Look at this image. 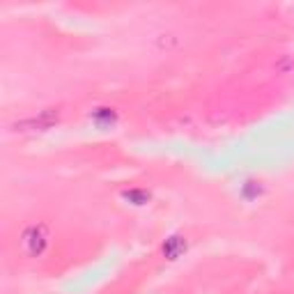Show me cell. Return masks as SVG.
<instances>
[{
  "mask_svg": "<svg viewBox=\"0 0 294 294\" xmlns=\"http://www.w3.org/2000/svg\"><path fill=\"white\" fill-rule=\"evenodd\" d=\"M124 198H127V200H134V205H145V202L149 200V193H145V191H127Z\"/></svg>",
  "mask_w": 294,
  "mask_h": 294,
  "instance_id": "5b68a950",
  "label": "cell"
},
{
  "mask_svg": "<svg viewBox=\"0 0 294 294\" xmlns=\"http://www.w3.org/2000/svg\"><path fill=\"white\" fill-rule=\"evenodd\" d=\"M92 117L99 122L101 127H106V124H113L115 122V110L113 108H97Z\"/></svg>",
  "mask_w": 294,
  "mask_h": 294,
  "instance_id": "277c9868",
  "label": "cell"
},
{
  "mask_svg": "<svg viewBox=\"0 0 294 294\" xmlns=\"http://www.w3.org/2000/svg\"><path fill=\"white\" fill-rule=\"evenodd\" d=\"M58 117H60V113H58L55 108H46V110H41L37 117H30V120L19 122L16 129H21V131H28V129H48V127H53L55 122H58Z\"/></svg>",
  "mask_w": 294,
  "mask_h": 294,
  "instance_id": "7a4b0ae2",
  "label": "cell"
},
{
  "mask_svg": "<svg viewBox=\"0 0 294 294\" xmlns=\"http://www.w3.org/2000/svg\"><path fill=\"white\" fill-rule=\"evenodd\" d=\"M186 248V244H184V239L182 237H173V239L166 241V246H163V253H166V257H170V260H175L177 255L182 253Z\"/></svg>",
  "mask_w": 294,
  "mask_h": 294,
  "instance_id": "3957f363",
  "label": "cell"
},
{
  "mask_svg": "<svg viewBox=\"0 0 294 294\" xmlns=\"http://www.w3.org/2000/svg\"><path fill=\"white\" fill-rule=\"evenodd\" d=\"M48 246V230L44 225H33L28 227L23 234V248L30 257H39Z\"/></svg>",
  "mask_w": 294,
  "mask_h": 294,
  "instance_id": "6da1fadb",
  "label": "cell"
}]
</instances>
